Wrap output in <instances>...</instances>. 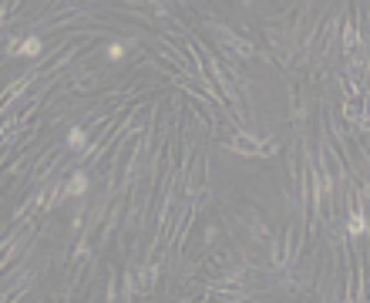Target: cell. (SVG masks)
<instances>
[{
	"label": "cell",
	"mask_w": 370,
	"mask_h": 303,
	"mask_svg": "<svg viewBox=\"0 0 370 303\" xmlns=\"http://www.w3.org/2000/svg\"><path fill=\"white\" fill-rule=\"evenodd\" d=\"M84 192H88V175H84V172H74V175L67 179L61 199H78V195H84Z\"/></svg>",
	"instance_id": "6da1fadb"
},
{
	"label": "cell",
	"mask_w": 370,
	"mask_h": 303,
	"mask_svg": "<svg viewBox=\"0 0 370 303\" xmlns=\"http://www.w3.org/2000/svg\"><path fill=\"white\" fill-rule=\"evenodd\" d=\"M67 148H74V152H81V148H88V132L74 125V128L67 132Z\"/></svg>",
	"instance_id": "7a4b0ae2"
},
{
	"label": "cell",
	"mask_w": 370,
	"mask_h": 303,
	"mask_svg": "<svg viewBox=\"0 0 370 303\" xmlns=\"http://www.w3.org/2000/svg\"><path fill=\"white\" fill-rule=\"evenodd\" d=\"M17 54L21 57H37L41 54V37H24L21 44H17Z\"/></svg>",
	"instance_id": "3957f363"
},
{
	"label": "cell",
	"mask_w": 370,
	"mask_h": 303,
	"mask_svg": "<svg viewBox=\"0 0 370 303\" xmlns=\"http://www.w3.org/2000/svg\"><path fill=\"white\" fill-rule=\"evenodd\" d=\"M347 233H350V236H363V233H367V219H363L360 213H353V216L347 219Z\"/></svg>",
	"instance_id": "277c9868"
},
{
	"label": "cell",
	"mask_w": 370,
	"mask_h": 303,
	"mask_svg": "<svg viewBox=\"0 0 370 303\" xmlns=\"http://www.w3.org/2000/svg\"><path fill=\"white\" fill-rule=\"evenodd\" d=\"M104 57H108L111 64H118V61H121V57H125V44H108V51H104Z\"/></svg>",
	"instance_id": "5b68a950"
}]
</instances>
